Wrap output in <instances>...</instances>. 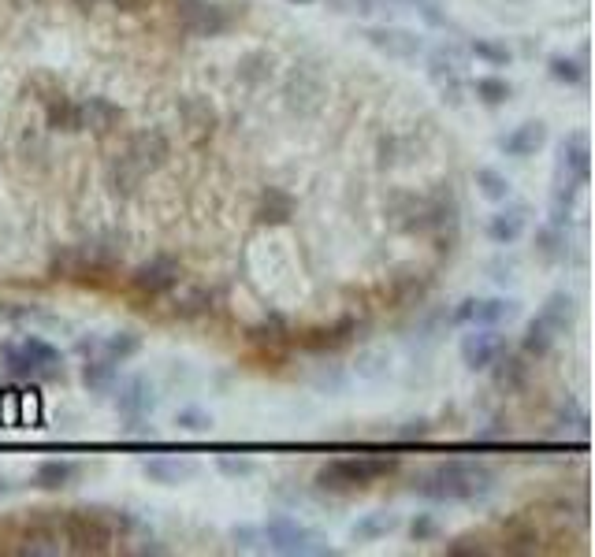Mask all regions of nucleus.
<instances>
[{"label": "nucleus", "instance_id": "nucleus-1", "mask_svg": "<svg viewBox=\"0 0 595 557\" xmlns=\"http://www.w3.org/2000/svg\"><path fill=\"white\" fill-rule=\"evenodd\" d=\"M495 491V472L480 461H439L413 480V494L428 502H480Z\"/></svg>", "mask_w": 595, "mask_h": 557}, {"label": "nucleus", "instance_id": "nucleus-2", "mask_svg": "<svg viewBox=\"0 0 595 557\" xmlns=\"http://www.w3.org/2000/svg\"><path fill=\"white\" fill-rule=\"evenodd\" d=\"M398 472V457H339V461H328V465L317 468V487L328 494H357L372 487L384 476H395Z\"/></svg>", "mask_w": 595, "mask_h": 557}, {"label": "nucleus", "instance_id": "nucleus-3", "mask_svg": "<svg viewBox=\"0 0 595 557\" xmlns=\"http://www.w3.org/2000/svg\"><path fill=\"white\" fill-rule=\"evenodd\" d=\"M261 532H265L268 550H276V554L283 557H331L335 554V546H331L324 535L298 524V520L287 517V513L268 517L265 524H261Z\"/></svg>", "mask_w": 595, "mask_h": 557}, {"label": "nucleus", "instance_id": "nucleus-4", "mask_svg": "<svg viewBox=\"0 0 595 557\" xmlns=\"http://www.w3.org/2000/svg\"><path fill=\"white\" fill-rule=\"evenodd\" d=\"M60 535L75 554H108V546L116 539L105 509H71L60 520Z\"/></svg>", "mask_w": 595, "mask_h": 557}, {"label": "nucleus", "instance_id": "nucleus-5", "mask_svg": "<svg viewBox=\"0 0 595 557\" xmlns=\"http://www.w3.org/2000/svg\"><path fill=\"white\" fill-rule=\"evenodd\" d=\"M465 60H469V52L462 45H454V41H439L428 49V78L439 86L443 93V101L450 108H462L465 104Z\"/></svg>", "mask_w": 595, "mask_h": 557}, {"label": "nucleus", "instance_id": "nucleus-6", "mask_svg": "<svg viewBox=\"0 0 595 557\" xmlns=\"http://www.w3.org/2000/svg\"><path fill=\"white\" fill-rule=\"evenodd\" d=\"M175 19L190 38H220L235 26V12L216 0H179Z\"/></svg>", "mask_w": 595, "mask_h": 557}, {"label": "nucleus", "instance_id": "nucleus-7", "mask_svg": "<svg viewBox=\"0 0 595 557\" xmlns=\"http://www.w3.org/2000/svg\"><path fill=\"white\" fill-rule=\"evenodd\" d=\"M521 301L517 298H465L450 309V324L454 327H503L517 320Z\"/></svg>", "mask_w": 595, "mask_h": 557}, {"label": "nucleus", "instance_id": "nucleus-8", "mask_svg": "<svg viewBox=\"0 0 595 557\" xmlns=\"http://www.w3.org/2000/svg\"><path fill=\"white\" fill-rule=\"evenodd\" d=\"M183 283V264L172 253H157V257L142 260L131 272V290L142 298H160V294H172L175 286Z\"/></svg>", "mask_w": 595, "mask_h": 557}, {"label": "nucleus", "instance_id": "nucleus-9", "mask_svg": "<svg viewBox=\"0 0 595 557\" xmlns=\"http://www.w3.org/2000/svg\"><path fill=\"white\" fill-rule=\"evenodd\" d=\"M123 160L131 164L142 179L146 175H153V171H160L164 164H168V156H172V142H168V134L164 130H157V127H146V130H138V134H131L127 138V145H123Z\"/></svg>", "mask_w": 595, "mask_h": 557}, {"label": "nucleus", "instance_id": "nucleus-10", "mask_svg": "<svg viewBox=\"0 0 595 557\" xmlns=\"http://www.w3.org/2000/svg\"><path fill=\"white\" fill-rule=\"evenodd\" d=\"M506 350L510 346H506V335L499 327H469V335H462V342H458L462 364L469 372H488Z\"/></svg>", "mask_w": 595, "mask_h": 557}, {"label": "nucleus", "instance_id": "nucleus-11", "mask_svg": "<svg viewBox=\"0 0 595 557\" xmlns=\"http://www.w3.org/2000/svg\"><path fill=\"white\" fill-rule=\"evenodd\" d=\"M361 38L369 41L376 52L391 56V60H417V56H424V38L417 30H406V26H369Z\"/></svg>", "mask_w": 595, "mask_h": 557}, {"label": "nucleus", "instance_id": "nucleus-12", "mask_svg": "<svg viewBox=\"0 0 595 557\" xmlns=\"http://www.w3.org/2000/svg\"><path fill=\"white\" fill-rule=\"evenodd\" d=\"M119 394H116V409L127 420H146L153 409H157V390H153V383H149L146 376H131L123 379V383H116Z\"/></svg>", "mask_w": 595, "mask_h": 557}, {"label": "nucleus", "instance_id": "nucleus-13", "mask_svg": "<svg viewBox=\"0 0 595 557\" xmlns=\"http://www.w3.org/2000/svg\"><path fill=\"white\" fill-rule=\"evenodd\" d=\"M547 145V123L543 119H525V123H517L510 134L499 138V149L506 156H514V160H529L536 156Z\"/></svg>", "mask_w": 595, "mask_h": 557}, {"label": "nucleus", "instance_id": "nucleus-14", "mask_svg": "<svg viewBox=\"0 0 595 557\" xmlns=\"http://www.w3.org/2000/svg\"><path fill=\"white\" fill-rule=\"evenodd\" d=\"M123 123V108L108 97H86L79 101V130H90L97 138H105Z\"/></svg>", "mask_w": 595, "mask_h": 557}, {"label": "nucleus", "instance_id": "nucleus-15", "mask_svg": "<svg viewBox=\"0 0 595 557\" xmlns=\"http://www.w3.org/2000/svg\"><path fill=\"white\" fill-rule=\"evenodd\" d=\"M529 216H532V208L521 205V201L499 208V212L488 220V238L495 242V246H514L517 238L525 234V227H529Z\"/></svg>", "mask_w": 595, "mask_h": 557}, {"label": "nucleus", "instance_id": "nucleus-16", "mask_svg": "<svg viewBox=\"0 0 595 557\" xmlns=\"http://www.w3.org/2000/svg\"><path fill=\"white\" fill-rule=\"evenodd\" d=\"M357 320L354 316H343V320H335L331 327H317V331H309V335L302 338V350L309 353H335L343 350V346H350L357 335Z\"/></svg>", "mask_w": 595, "mask_h": 557}, {"label": "nucleus", "instance_id": "nucleus-17", "mask_svg": "<svg viewBox=\"0 0 595 557\" xmlns=\"http://www.w3.org/2000/svg\"><path fill=\"white\" fill-rule=\"evenodd\" d=\"M488 372H491V383H495V387L506 390V394H517V390L529 387L532 364H529V357H525V353H510V350H506L499 361L491 364Z\"/></svg>", "mask_w": 595, "mask_h": 557}, {"label": "nucleus", "instance_id": "nucleus-18", "mask_svg": "<svg viewBox=\"0 0 595 557\" xmlns=\"http://www.w3.org/2000/svg\"><path fill=\"white\" fill-rule=\"evenodd\" d=\"M19 346H23V353H27L30 361L38 364L41 383H45V379H64V353L56 350L53 342H45L41 335H27Z\"/></svg>", "mask_w": 595, "mask_h": 557}, {"label": "nucleus", "instance_id": "nucleus-19", "mask_svg": "<svg viewBox=\"0 0 595 557\" xmlns=\"http://www.w3.org/2000/svg\"><path fill=\"white\" fill-rule=\"evenodd\" d=\"M257 223L261 227H283V223H291L294 216V197L287 190H279V186H268L261 201H257Z\"/></svg>", "mask_w": 595, "mask_h": 557}, {"label": "nucleus", "instance_id": "nucleus-20", "mask_svg": "<svg viewBox=\"0 0 595 557\" xmlns=\"http://www.w3.org/2000/svg\"><path fill=\"white\" fill-rule=\"evenodd\" d=\"M142 472L160 487H179V483L198 476V465L194 461H172V457H153V461H142Z\"/></svg>", "mask_w": 595, "mask_h": 557}, {"label": "nucleus", "instance_id": "nucleus-21", "mask_svg": "<svg viewBox=\"0 0 595 557\" xmlns=\"http://www.w3.org/2000/svg\"><path fill=\"white\" fill-rule=\"evenodd\" d=\"M45 108V127L60 130V134H79V101H71L64 90H56L49 101L41 104Z\"/></svg>", "mask_w": 595, "mask_h": 557}, {"label": "nucleus", "instance_id": "nucleus-22", "mask_svg": "<svg viewBox=\"0 0 595 557\" xmlns=\"http://www.w3.org/2000/svg\"><path fill=\"white\" fill-rule=\"evenodd\" d=\"M536 316L547 327H555L558 335H566L569 327H573V320H577V298L569 290H555V294H547V301H543V309Z\"/></svg>", "mask_w": 595, "mask_h": 557}, {"label": "nucleus", "instance_id": "nucleus-23", "mask_svg": "<svg viewBox=\"0 0 595 557\" xmlns=\"http://www.w3.org/2000/svg\"><path fill=\"white\" fill-rule=\"evenodd\" d=\"M250 342L257 346V350L279 353L291 346V327H287V320H283L279 312H268L261 324L250 327Z\"/></svg>", "mask_w": 595, "mask_h": 557}, {"label": "nucleus", "instance_id": "nucleus-24", "mask_svg": "<svg viewBox=\"0 0 595 557\" xmlns=\"http://www.w3.org/2000/svg\"><path fill=\"white\" fill-rule=\"evenodd\" d=\"M116 383H119L116 361H108V357H101V353L86 357V364H82V387L90 390V394H112Z\"/></svg>", "mask_w": 595, "mask_h": 557}, {"label": "nucleus", "instance_id": "nucleus-25", "mask_svg": "<svg viewBox=\"0 0 595 557\" xmlns=\"http://www.w3.org/2000/svg\"><path fill=\"white\" fill-rule=\"evenodd\" d=\"M75 476H79V465H75V461L53 457V461H41V465L34 468V487H41V491H64V487L75 483Z\"/></svg>", "mask_w": 595, "mask_h": 557}, {"label": "nucleus", "instance_id": "nucleus-26", "mask_svg": "<svg viewBox=\"0 0 595 557\" xmlns=\"http://www.w3.org/2000/svg\"><path fill=\"white\" fill-rule=\"evenodd\" d=\"M398 524H402L398 513H391V509H376V513H365L361 520H354L350 535H354L357 543H376V539H384V535L395 532Z\"/></svg>", "mask_w": 595, "mask_h": 557}, {"label": "nucleus", "instance_id": "nucleus-27", "mask_svg": "<svg viewBox=\"0 0 595 557\" xmlns=\"http://www.w3.org/2000/svg\"><path fill=\"white\" fill-rule=\"evenodd\" d=\"M272 75H276V56L272 52L253 49L238 60V82H246V86H265Z\"/></svg>", "mask_w": 595, "mask_h": 557}, {"label": "nucleus", "instance_id": "nucleus-28", "mask_svg": "<svg viewBox=\"0 0 595 557\" xmlns=\"http://www.w3.org/2000/svg\"><path fill=\"white\" fill-rule=\"evenodd\" d=\"M555 342H558L555 327H547L540 316H532L529 324H525V335H521V353L540 361V357H547V353L555 350Z\"/></svg>", "mask_w": 595, "mask_h": 557}, {"label": "nucleus", "instance_id": "nucleus-29", "mask_svg": "<svg viewBox=\"0 0 595 557\" xmlns=\"http://www.w3.org/2000/svg\"><path fill=\"white\" fill-rule=\"evenodd\" d=\"M179 116H183V123L190 127V134H198V138H205V134L216 130V108H212L205 97H186V101L179 104Z\"/></svg>", "mask_w": 595, "mask_h": 557}, {"label": "nucleus", "instance_id": "nucleus-30", "mask_svg": "<svg viewBox=\"0 0 595 557\" xmlns=\"http://www.w3.org/2000/svg\"><path fill=\"white\" fill-rule=\"evenodd\" d=\"M0 364H4V372H8L12 379H23V383H41L38 364L30 361L27 353H23V346H19V342H4V346H0Z\"/></svg>", "mask_w": 595, "mask_h": 557}, {"label": "nucleus", "instance_id": "nucleus-31", "mask_svg": "<svg viewBox=\"0 0 595 557\" xmlns=\"http://www.w3.org/2000/svg\"><path fill=\"white\" fill-rule=\"evenodd\" d=\"M503 546H506V554H536V546H540L536 524H529V520H521V517L503 524Z\"/></svg>", "mask_w": 595, "mask_h": 557}, {"label": "nucleus", "instance_id": "nucleus-32", "mask_svg": "<svg viewBox=\"0 0 595 557\" xmlns=\"http://www.w3.org/2000/svg\"><path fill=\"white\" fill-rule=\"evenodd\" d=\"M547 75L562 82V86H581L584 78H588V67H584V52L581 56H569V52H555L551 60H547Z\"/></svg>", "mask_w": 595, "mask_h": 557}, {"label": "nucleus", "instance_id": "nucleus-33", "mask_svg": "<svg viewBox=\"0 0 595 557\" xmlns=\"http://www.w3.org/2000/svg\"><path fill=\"white\" fill-rule=\"evenodd\" d=\"M138 350H142V335H134V331H112V335L101 338V350L97 353L116 364H127L131 357H138Z\"/></svg>", "mask_w": 595, "mask_h": 557}, {"label": "nucleus", "instance_id": "nucleus-34", "mask_svg": "<svg viewBox=\"0 0 595 557\" xmlns=\"http://www.w3.org/2000/svg\"><path fill=\"white\" fill-rule=\"evenodd\" d=\"M476 190H480L484 201L503 205V201H510V194H514V182L506 179L499 168H476Z\"/></svg>", "mask_w": 595, "mask_h": 557}, {"label": "nucleus", "instance_id": "nucleus-35", "mask_svg": "<svg viewBox=\"0 0 595 557\" xmlns=\"http://www.w3.org/2000/svg\"><path fill=\"white\" fill-rule=\"evenodd\" d=\"M0 316L8 324H45V327H60L64 320H56L41 305H23V301H0Z\"/></svg>", "mask_w": 595, "mask_h": 557}, {"label": "nucleus", "instance_id": "nucleus-36", "mask_svg": "<svg viewBox=\"0 0 595 557\" xmlns=\"http://www.w3.org/2000/svg\"><path fill=\"white\" fill-rule=\"evenodd\" d=\"M566 249H569L566 227L543 223L540 231H536V253H540L547 264H558V260H566Z\"/></svg>", "mask_w": 595, "mask_h": 557}, {"label": "nucleus", "instance_id": "nucleus-37", "mask_svg": "<svg viewBox=\"0 0 595 557\" xmlns=\"http://www.w3.org/2000/svg\"><path fill=\"white\" fill-rule=\"evenodd\" d=\"M473 93L480 104H488V108H503L510 97H514V86L506 82L503 75H480L473 82Z\"/></svg>", "mask_w": 595, "mask_h": 557}, {"label": "nucleus", "instance_id": "nucleus-38", "mask_svg": "<svg viewBox=\"0 0 595 557\" xmlns=\"http://www.w3.org/2000/svg\"><path fill=\"white\" fill-rule=\"evenodd\" d=\"M23 554H34V557L60 554V532H56V528H45V524H34V528L23 535Z\"/></svg>", "mask_w": 595, "mask_h": 557}, {"label": "nucleus", "instance_id": "nucleus-39", "mask_svg": "<svg viewBox=\"0 0 595 557\" xmlns=\"http://www.w3.org/2000/svg\"><path fill=\"white\" fill-rule=\"evenodd\" d=\"M465 52H469V56H476V60H484L488 67H506L510 60H514V52L506 49L503 41H495V38H473Z\"/></svg>", "mask_w": 595, "mask_h": 557}, {"label": "nucleus", "instance_id": "nucleus-40", "mask_svg": "<svg viewBox=\"0 0 595 557\" xmlns=\"http://www.w3.org/2000/svg\"><path fill=\"white\" fill-rule=\"evenodd\" d=\"M212 309V294L209 290H201V286H194V290H186L183 298H175V316L179 320H194V316H205V312Z\"/></svg>", "mask_w": 595, "mask_h": 557}, {"label": "nucleus", "instance_id": "nucleus-41", "mask_svg": "<svg viewBox=\"0 0 595 557\" xmlns=\"http://www.w3.org/2000/svg\"><path fill=\"white\" fill-rule=\"evenodd\" d=\"M395 301L398 305H413V301L424 298V290H428V279H424V272H417V279H413V272L398 275L395 279Z\"/></svg>", "mask_w": 595, "mask_h": 557}, {"label": "nucleus", "instance_id": "nucleus-42", "mask_svg": "<svg viewBox=\"0 0 595 557\" xmlns=\"http://www.w3.org/2000/svg\"><path fill=\"white\" fill-rule=\"evenodd\" d=\"M175 428L183 431V435H205V431L212 428V416L205 413V409H198V405H190V409H179Z\"/></svg>", "mask_w": 595, "mask_h": 557}, {"label": "nucleus", "instance_id": "nucleus-43", "mask_svg": "<svg viewBox=\"0 0 595 557\" xmlns=\"http://www.w3.org/2000/svg\"><path fill=\"white\" fill-rule=\"evenodd\" d=\"M406 4H413V12L421 15L432 30H450V15L439 0H406Z\"/></svg>", "mask_w": 595, "mask_h": 557}, {"label": "nucleus", "instance_id": "nucleus-44", "mask_svg": "<svg viewBox=\"0 0 595 557\" xmlns=\"http://www.w3.org/2000/svg\"><path fill=\"white\" fill-rule=\"evenodd\" d=\"M354 372L361 379H380L387 372V353L384 350H365L361 357H357Z\"/></svg>", "mask_w": 595, "mask_h": 557}, {"label": "nucleus", "instance_id": "nucleus-45", "mask_svg": "<svg viewBox=\"0 0 595 557\" xmlns=\"http://www.w3.org/2000/svg\"><path fill=\"white\" fill-rule=\"evenodd\" d=\"M335 15H361V19H369V15H376L384 4L380 0H324Z\"/></svg>", "mask_w": 595, "mask_h": 557}, {"label": "nucleus", "instance_id": "nucleus-46", "mask_svg": "<svg viewBox=\"0 0 595 557\" xmlns=\"http://www.w3.org/2000/svg\"><path fill=\"white\" fill-rule=\"evenodd\" d=\"M23 90H27L30 97H34V101L45 104L56 90H64V86H60V82H56V78L49 75V71H34V75L27 78V86H23Z\"/></svg>", "mask_w": 595, "mask_h": 557}, {"label": "nucleus", "instance_id": "nucleus-47", "mask_svg": "<svg viewBox=\"0 0 595 557\" xmlns=\"http://www.w3.org/2000/svg\"><path fill=\"white\" fill-rule=\"evenodd\" d=\"M443 550H447L450 557H484L488 554V546H484L480 535H458V539H450Z\"/></svg>", "mask_w": 595, "mask_h": 557}, {"label": "nucleus", "instance_id": "nucleus-48", "mask_svg": "<svg viewBox=\"0 0 595 557\" xmlns=\"http://www.w3.org/2000/svg\"><path fill=\"white\" fill-rule=\"evenodd\" d=\"M231 539H235L238 550H250V554L265 550V532L253 528V524H235V528H231Z\"/></svg>", "mask_w": 595, "mask_h": 557}, {"label": "nucleus", "instance_id": "nucleus-49", "mask_svg": "<svg viewBox=\"0 0 595 557\" xmlns=\"http://www.w3.org/2000/svg\"><path fill=\"white\" fill-rule=\"evenodd\" d=\"M410 535H413V543H432L439 535L436 517H432V513H417V517L410 520Z\"/></svg>", "mask_w": 595, "mask_h": 557}, {"label": "nucleus", "instance_id": "nucleus-50", "mask_svg": "<svg viewBox=\"0 0 595 557\" xmlns=\"http://www.w3.org/2000/svg\"><path fill=\"white\" fill-rule=\"evenodd\" d=\"M216 468L224 472V476H231V480H238V476H253V461L250 457H231V454H220L216 457Z\"/></svg>", "mask_w": 595, "mask_h": 557}, {"label": "nucleus", "instance_id": "nucleus-51", "mask_svg": "<svg viewBox=\"0 0 595 557\" xmlns=\"http://www.w3.org/2000/svg\"><path fill=\"white\" fill-rule=\"evenodd\" d=\"M432 435V424L428 420H410L406 428H398V439L402 442H421V439H428Z\"/></svg>", "mask_w": 595, "mask_h": 557}, {"label": "nucleus", "instance_id": "nucleus-52", "mask_svg": "<svg viewBox=\"0 0 595 557\" xmlns=\"http://www.w3.org/2000/svg\"><path fill=\"white\" fill-rule=\"evenodd\" d=\"M75 350L82 353V357H93V353L101 350V335H90V338H79L75 342Z\"/></svg>", "mask_w": 595, "mask_h": 557}, {"label": "nucleus", "instance_id": "nucleus-53", "mask_svg": "<svg viewBox=\"0 0 595 557\" xmlns=\"http://www.w3.org/2000/svg\"><path fill=\"white\" fill-rule=\"evenodd\" d=\"M112 8H119V12H142V8H149L153 0H108Z\"/></svg>", "mask_w": 595, "mask_h": 557}, {"label": "nucleus", "instance_id": "nucleus-54", "mask_svg": "<svg viewBox=\"0 0 595 557\" xmlns=\"http://www.w3.org/2000/svg\"><path fill=\"white\" fill-rule=\"evenodd\" d=\"M97 4H105V0H75V8H79V12H93Z\"/></svg>", "mask_w": 595, "mask_h": 557}, {"label": "nucleus", "instance_id": "nucleus-55", "mask_svg": "<svg viewBox=\"0 0 595 557\" xmlns=\"http://www.w3.org/2000/svg\"><path fill=\"white\" fill-rule=\"evenodd\" d=\"M12 4H15V8H38L41 0H12Z\"/></svg>", "mask_w": 595, "mask_h": 557}, {"label": "nucleus", "instance_id": "nucleus-56", "mask_svg": "<svg viewBox=\"0 0 595 557\" xmlns=\"http://www.w3.org/2000/svg\"><path fill=\"white\" fill-rule=\"evenodd\" d=\"M287 4H298V8H302V4H317V0H287Z\"/></svg>", "mask_w": 595, "mask_h": 557}, {"label": "nucleus", "instance_id": "nucleus-57", "mask_svg": "<svg viewBox=\"0 0 595 557\" xmlns=\"http://www.w3.org/2000/svg\"><path fill=\"white\" fill-rule=\"evenodd\" d=\"M0 491H4V483H0Z\"/></svg>", "mask_w": 595, "mask_h": 557}]
</instances>
